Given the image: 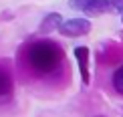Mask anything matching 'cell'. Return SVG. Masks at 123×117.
<instances>
[{"mask_svg":"<svg viewBox=\"0 0 123 117\" xmlns=\"http://www.w3.org/2000/svg\"><path fill=\"white\" fill-rule=\"evenodd\" d=\"M113 89L123 97V65L113 73Z\"/></svg>","mask_w":123,"mask_h":117,"instance_id":"52a82bcc","label":"cell"},{"mask_svg":"<svg viewBox=\"0 0 123 117\" xmlns=\"http://www.w3.org/2000/svg\"><path fill=\"white\" fill-rule=\"evenodd\" d=\"M63 49L53 40H37L26 49V63L37 75H50L63 65Z\"/></svg>","mask_w":123,"mask_h":117,"instance_id":"6da1fadb","label":"cell"},{"mask_svg":"<svg viewBox=\"0 0 123 117\" xmlns=\"http://www.w3.org/2000/svg\"><path fill=\"white\" fill-rule=\"evenodd\" d=\"M59 30L65 37H83V34H87L91 30V22L87 18H71L61 24Z\"/></svg>","mask_w":123,"mask_h":117,"instance_id":"3957f363","label":"cell"},{"mask_svg":"<svg viewBox=\"0 0 123 117\" xmlns=\"http://www.w3.org/2000/svg\"><path fill=\"white\" fill-rule=\"evenodd\" d=\"M71 4H73V8H79L81 12L91 14V16L103 14V12H107V10L111 8L109 0H73Z\"/></svg>","mask_w":123,"mask_h":117,"instance_id":"7a4b0ae2","label":"cell"},{"mask_svg":"<svg viewBox=\"0 0 123 117\" xmlns=\"http://www.w3.org/2000/svg\"><path fill=\"white\" fill-rule=\"evenodd\" d=\"M111 2V8L119 10V12H123V0H109Z\"/></svg>","mask_w":123,"mask_h":117,"instance_id":"ba28073f","label":"cell"},{"mask_svg":"<svg viewBox=\"0 0 123 117\" xmlns=\"http://www.w3.org/2000/svg\"><path fill=\"white\" fill-rule=\"evenodd\" d=\"M75 57L79 61V71H81V79L85 85H89V49L87 47H77L75 49Z\"/></svg>","mask_w":123,"mask_h":117,"instance_id":"277c9868","label":"cell"},{"mask_svg":"<svg viewBox=\"0 0 123 117\" xmlns=\"http://www.w3.org/2000/svg\"><path fill=\"white\" fill-rule=\"evenodd\" d=\"M61 24H63V18H61V14H49L47 18H44V22L40 24V30L43 32H50V30L55 28H61Z\"/></svg>","mask_w":123,"mask_h":117,"instance_id":"8992f818","label":"cell"},{"mask_svg":"<svg viewBox=\"0 0 123 117\" xmlns=\"http://www.w3.org/2000/svg\"><path fill=\"white\" fill-rule=\"evenodd\" d=\"M12 97V77L8 71L0 69V103L8 101Z\"/></svg>","mask_w":123,"mask_h":117,"instance_id":"5b68a950","label":"cell"}]
</instances>
